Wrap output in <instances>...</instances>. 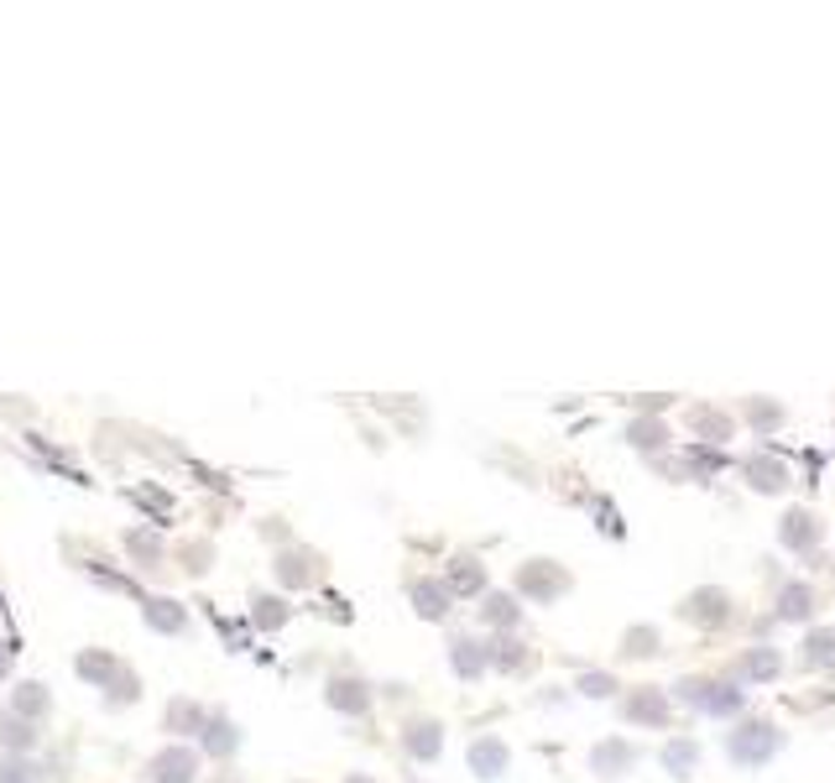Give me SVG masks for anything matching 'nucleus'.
<instances>
[{"mask_svg": "<svg viewBox=\"0 0 835 783\" xmlns=\"http://www.w3.org/2000/svg\"><path fill=\"white\" fill-rule=\"evenodd\" d=\"M773 747H778V732L773 726H747V732L731 736V758L737 762H763Z\"/></svg>", "mask_w": 835, "mask_h": 783, "instance_id": "1", "label": "nucleus"}, {"mask_svg": "<svg viewBox=\"0 0 835 783\" xmlns=\"http://www.w3.org/2000/svg\"><path fill=\"white\" fill-rule=\"evenodd\" d=\"M814 538V527H810V512H788L784 518V544H794V548H804Z\"/></svg>", "mask_w": 835, "mask_h": 783, "instance_id": "2", "label": "nucleus"}, {"mask_svg": "<svg viewBox=\"0 0 835 783\" xmlns=\"http://www.w3.org/2000/svg\"><path fill=\"white\" fill-rule=\"evenodd\" d=\"M564 585V574H553V570H523V591H533V595H553Z\"/></svg>", "mask_w": 835, "mask_h": 783, "instance_id": "3", "label": "nucleus"}, {"mask_svg": "<svg viewBox=\"0 0 835 783\" xmlns=\"http://www.w3.org/2000/svg\"><path fill=\"white\" fill-rule=\"evenodd\" d=\"M627 711L637 715V721H664V715H668V705H664V700H658V695H637V700H632Z\"/></svg>", "mask_w": 835, "mask_h": 783, "instance_id": "4", "label": "nucleus"}, {"mask_svg": "<svg viewBox=\"0 0 835 783\" xmlns=\"http://www.w3.org/2000/svg\"><path fill=\"white\" fill-rule=\"evenodd\" d=\"M778 606H784V617H794V621H799V617H804V612H810V591H804V585H788Z\"/></svg>", "mask_w": 835, "mask_h": 783, "instance_id": "5", "label": "nucleus"}, {"mask_svg": "<svg viewBox=\"0 0 835 783\" xmlns=\"http://www.w3.org/2000/svg\"><path fill=\"white\" fill-rule=\"evenodd\" d=\"M810 664H835V632H814L810 638Z\"/></svg>", "mask_w": 835, "mask_h": 783, "instance_id": "6", "label": "nucleus"}, {"mask_svg": "<svg viewBox=\"0 0 835 783\" xmlns=\"http://www.w3.org/2000/svg\"><path fill=\"white\" fill-rule=\"evenodd\" d=\"M747 679H763V674H778V653H752L747 664H741Z\"/></svg>", "mask_w": 835, "mask_h": 783, "instance_id": "7", "label": "nucleus"}, {"mask_svg": "<svg viewBox=\"0 0 835 783\" xmlns=\"http://www.w3.org/2000/svg\"><path fill=\"white\" fill-rule=\"evenodd\" d=\"M664 762H668V768H673V773H684V768H690V762H694V747H690V742H673V747H668V752H664Z\"/></svg>", "mask_w": 835, "mask_h": 783, "instance_id": "8", "label": "nucleus"}, {"mask_svg": "<svg viewBox=\"0 0 835 783\" xmlns=\"http://www.w3.org/2000/svg\"><path fill=\"white\" fill-rule=\"evenodd\" d=\"M684 612H690V617H694V612H700V617H705V621H720V595H716V591H711V595H700V601H690Z\"/></svg>", "mask_w": 835, "mask_h": 783, "instance_id": "9", "label": "nucleus"}, {"mask_svg": "<svg viewBox=\"0 0 835 783\" xmlns=\"http://www.w3.org/2000/svg\"><path fill=\"white\" fill-rule=\"evenodd\" d=\"M476 768H501V747L491 742V747H476Z\"/></svg>", "mask_w": 835, "mask_h": 783, "instance_id": "10", "label": "nucleus"}]
</instances>
